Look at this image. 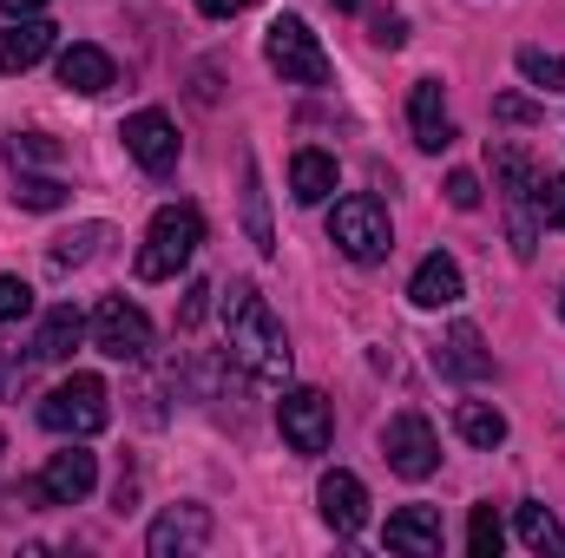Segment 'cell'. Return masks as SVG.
<instances>
[{"mask_svg":"<svg viewBox=\"0 0 565 558\" xmlns=\"http://www.w3.org/2000/svg\"><path fill=\"white\" fill-rule=\"evenodd\" d=\"M224 329H231V362L250 382L282 388V375H289V335H282L277 309L264 302L257 282H231L224 289Z\"/></svg>","mask_w":565,"mask_h":558,"instance_id":"1","label":"cell"},{"mask_svg":"<svg viewBox=\"0 0 565 558\" xmlns=\"http://www.w3.org/2000/svg\"><path fill=\"white\" fill-rule=\"evenodd\" d=\"M204 250V211L198 204H164L145 230V250H139V277L145 282H171L191 257Z\"/></svg>","mask_w":565,"mask_h":558,"instance_id":"2","label":"cell"},{"mask_svg":"<svg viewBox=\"0 0 565 558\" xmlns=\"http://www.w3.org/2000/svg\"><path fill=\"white\" fill-rule=\"evenodd\" d=\"M329 244H335L349 264H382V257L395 250V230H388V204H382V197H369V191L342 197V204L329 211Z\"/></svg>","mask_w":565,"mask_h":558,"instance_id":"3","label":"cell"},{"mask_svg":"<svg viewBox=\"0 0 565 558\" xmlns=\"http://www.w3.org/2000/svg\"><path fill=\"white\" fill-rule=\"evenodd\" d=\"M264 60L282 73V86H329V53H322V40L309 33V20H296V13H277V20H270Z\"/></svg>","mask_w":565,"mask_h":558,"instance_id":"4","label":"cell"},{"mask_svg":"<svg viewBox=\"0 0 565 558\" xmlns=\"http://www.w3.org/2000/svg\"><path fill=\"white\" fill-rule=\"evenodd\" d=\"M40 420H46L53 433L86 440V433H99V427L113 420V395H106V382H99V375H66V382L40 401Z\"/></svg>","mask_w":565,"mask_h":558,"instance_id":"5","label":"cell"},{"mask_svg":"<svg viewBox=\"0 0 565 558\" xmlns=\"http://www.w3.org/2000/svg\"><path fill=\"white\" fill-rule=\"evenodd\" d=\"M93 348L113 355V362H145L151 355V315L132 296H106L93 309Z\"/></svg>","mask_w":565,"mask_h":558,"instance_id":"6","label":"cell"},{"mask_svg":"<svg viewBox=\"0 0 565 558\" xmlns=\"http://www.w3.org/2000/svg\"><path fill=\"white\" fill-rule=\"evenodd\" d=\"M382 460L402 473V480H427L434 466H440V433L427 427V415H395L388 427H382Z\"/></svg>","mask_w":565,"mask_h":558,"instance_id":"7","label":"cell"},{"mask_svg":"<svg viewBox=\"0 0 565 558\" xmlns=\"http://www.w3.org/2000/svg\"><path fill=\"white\" fill-rule=\"evenodd\" d=\"M93 486H99V460H93L86 447H60V453L40 466V480H33L26 493H33L40 506H79Z\"/></svg>","mask_w":565,"mask_h":558,"instance_id":"8","label":"cell"},{"mask_svg":"<svg viewBox=\"0 0 565 558\" xmlns=\"http://www.w3.org/2000/svg\"><path fill=\"white\" fill-rule=\"evenodd\" d=\"M211 506H164L158 519H151V533H145V552L151 558H191L211 546Z\"/></svg>","mask_w":565,"mask_h":558,"instance_id":"9","label":"cell"},{"mask_svg":"<svg viewBox=\"0 0 565 558\" xmlns=\"http://www.w3.org/2000/svg\"><path fill=\"white\" fill-rule=\"evenodd\" d=\"M277 427H282V440H289L296 453H322V447H329V433H335L329 401H322L316 388H289V395L277 401Z\"/></svg>","mask_w":565,"mask_h":558,"instance_id":"10","label":"cell"},{"mask_svg":"<svg viewBox=\"0 0 565 558\" xmlns=\"http://www.w3.org/2000/svg\"><path fill=\"white\" fill-rule=\"evenodd\" d=\"M126 151L139 158V171H151V178H171L178 171V126L164 119V112H132L126 119Z\"/></svg>","mask_w":565,"mask_h":558,"instance_id":"11","label":"cell"},{"mask_svg":"<svg viewBox=\"0 0 565 558\" xmlns=\"http://www.w3.org/2000/svg\"><path fill=\"white\" fill-rule=\"evenodd\" d=\"M316 500H322V519H329V533H335V539H355V533L369 526V486H362V480H355L349 466L322 473Z\"/></svg>","mask_w":565,"mask_h":558,"instance_id":"12","label":"cell"},{"mask_svg":"<svg viewBox=\"0 0 565 558\" xmlns=\"http://www.w3.org/2000/svg\"><path fill=\"white\" fill-rule=\"evenodd\" d=\"M434 362H440V375H454V382H487V375H493V355H487V342H480L473 322H454V329L440 335Z\"/></svg>","mask_w":565,"mask_h":558,"instance_id":"13","label":"cell"},{"mask_svg":"<svg viewBox=\"0 0 565 558\" xmlns=\"http://www.w3.org/2000/svg\"><path fill=\"white\" fill-rule=\"evenodd\" d=\"M408 126H415V144L422 151H447L454 144V112L440 99V79H415L408 93Z\"/></svg>","mask_w":565,"mask_h":558,"instance_id":"14","label":"cell"},{"mask_svg":"<svg viewBox=\"0 0 565 558\" xmlns=\"http://www.w3.org/2000/svg\"><path fill=\"white\" fill-rule=\"evenodd\" d=\"M460 296H467V282H460V264H454L447 250L422 257V270L408 277V302H415V309H454Z\"/></svg>","mask_w":565,"mask_h":558,"instance_id":"15","label":"cell"},{"mask_svg":"<svg viewBox=\"0 0 565 558\" xmlns=\"http://www.w3.org/2000/svg\"><path fill=\"white\" fill-rule=\"evenodd\" d=\"M388 552H408V558H434L440 552V513L434 506H402L388 513Z\"/></svg>","mask_w":565,"mask_h":558,"instance_id":"16","label":"cell"},{"mask_svg":"<svg viewBox=\"0 0 565 558\" xmlns=\"http://www.w3.org/2000/svg\"><path fill=\"white\" fill-rule=\"evenodd\" d=\"M53 53V26L40 20V13H26V20H13L7 33H0V73H26V66H40Z\"/></svg>","mask_w":565,"mask_h":558,"instance_id":"17","label":"cell"},{"mask_svg":"<svg viewBox=\"0 0 565 558\" xmlns=\"http://www.w3.org/2000/svg\"><path fill=\"white\" fill-rule=\"evenodd\" d=\"M60 86H66V93H86V99L106 93V86H113V53H106V46H86V40L66 46V53H60Z\"/></svg>","mask_w":565,"mask_h":558,"instance_id":"18","label":"cell"},{"mask_svg":"<svg viewBox=\"0 0 565 558\" xmlns=\"http://www.w3.org/2000/svg\"><path fill=\"white\" fill-rule=\"evenodd\" d=\"M79 335H86V315H79L73 302L46 309V315H40V335H33V362H66V355L79 348Z\"/></svg>","mask_w":565,"mask_h":558,"instance_id":"19","label":"cell"},{"mask_svg":"<svg viewBox=\"0 0 565 558\" xmlns=\"http://www.w3.org/2000/svg\"><path fill=\"white\" fill-rule=\"evenodd\" d=\"M329 191H335V158L316 151V144H302V151L289 158V197H296V204H322Z\"/></svg>","mask_w":565,"mask_h":558,"instance_id":"20","label":"cell"},{"mask_svg":"<svg viewBox=\"0 0 565 558\" xmlns=\"http://www.w3.org/2000/svg\"><path fill=\"white\" fill-rule=\"evenodd\" d=\"M454 433H460L467 447H480V453H493V447L507 440V415H500L493 401H460V408H454Z\"/></svg>","mask_w":565,"mask_h":558,"instance_id":"21","label":"cell"},{"mask_svg":"<svg viewBox=\"0 0 565 558\" xmlns=\"http://www.w3.org/2000/svg\"><path fill=\"white\" fill-rule=\"evenodd\" d=\"M513 526H520V546H526V552H565V526L553 519V506L520 500V506H513Z\"/></svg>","mask_w":565,"mask_h":558,"instance_id":"22","label":"cell"},{"mask_svg":"<svg viewBox=\"0 0 565 558\" xmlns=\"http://www.w3.org/2000/svg\"><path fill=\"white\" fill-rule=\"evenodd\" d=\"M493 178H500L507 204H526V197H533V178H540V164H533L520 144H493ZM526 211H533V204H526Z\"/></svg>","mask_w":565,"mask_h":558,"instance_id":"23","label":"cell"},{"mask_svg":"<svg viewBox=\"0 0 565 558\" xmlns=\"http://www.w3.org/2000/svg\"><path fill=\"white\" fill-rule=\"evenodd\" d=\"M244 224H250V244L270 257V250H277V237H270V197H264L257 164H244Z\"/></svg>","mask_w":565,"mask_h":558,"instance_id":"24","label":"cell"},{"mask_svg":"<svg viewBox=\"0 0 565 558\" xmlns=\"http://www.w3.org/2000/svg\"><path fill=\"white\" fill-rule=\"evenodd\" d=\"M533 217H540V230H565V171H540L533 178Z\"/></svg>","mask_w":565,"mask_h":558,"instance_id":"25","label":"cell"},{"mask_svg":"<svg viewBox=\"0 0 565 558\" xmlns=\"http://www.w3.org/2000/svg\"><path fill=\"white\" fill-rule=\"evenodd\" d=\"M99 244H106V224H79V230L53 237V264H60V270H79V264L99 257Z\"/></svg>","mask_w":565,"mask_h":558,"instance_id":"26","label":"cell"},{"mask_svg":"<svg viewBox=\"0 0 565 558\" xmlns=\"http://www.w3.org/2000/svg\"><path fill=\"white\" fill-rule=\"evenodd\" d=\"M520 79H526V86H540V93H565V53L520 46Z\"/></svg>","mask_w":565,"mask_h":558,"instance_id":"27","label":"cell"},{"mask_svg":"<svg viewBox=\"0 0 565 558\" xmlns=\"http://www.w3.org/2000/svg\"><path fill=\"white\" fill-rule=\"evenodd\" d=\"M500 546H507L500 513H493V506H473V519H467V552L473 558H500Z\"/></svg>","mask_w":565,"mask_h":558,"instance_id":"28","label":"cell"},{"mask_svg":"<svg viewBox=\"0 0 565 558\" xmlns=\"http://www.w3.org/2000/svg\"><path fill=\"white\" fill-rule=\"evenodd\" d=\"M13 204H26V211H60V204H66V184H60V178H33V171H20Z\"/></svg>","mask_w":565,"mask_h":558,"instance_id":"29","label":"cell"},{"mask_svg":"<svg viewBox=\"0 0 565 558\" xmlns=\"http://www.w3.org/2000/svg\"><path fill=\"white\" fill-rule=\"evenodd\" d=\"M7 158L26 171V164H60V144L46 139V132H13V144H7Z\"/></svg>","mask_w":565,"mask_h":558,"instance_id":"30","label":"cell"},{"mask_svg":"<svg viewBox=\"0 0 565 558\" xmlns=\"http://www.w3.org/2000/svg\"><path fill=\"white\" fill-rule=\"evenodd\" d=\"M33 315V289L20 277H0V322H26Z\"/></svg>","mask_w":565,"mask_h":558,"instance_id":"31","label":"cell"},{"mask_svg":"<svg viewBox=\"0 0 565 558\" xmlns=\"http://www.w3.org/2000/svg\"><path fill=\"white\" fill-rule=\"evenodd\" d=\"M493 119L500 126H540V106L526 93H507V99H493Z\"/></svg>","mask_w":565,"mask_h":558,"instance_id":"32","label":"cell"},{"mask_svg":"<svg viewBox=\"0 0 565 558\" xmlns=\"http://www.w3.org/2000/svg\"><path fill=\"white\" fill-rule=\"evenodd\" d=\"M211 296H217L211 282H191V289H184V302H178V329H198V322L211 315Z\"/></svg>","mask_w":565,"mask_h":558,"instance_id":"33","label":"cell"},{"mask_svg":"<svg viewBox=\"0 0 565 558\" xmlns=\"http://www.w3.org/2000/svg\"><path fill=\"white\" fill-rule=\"evenodd\" d=\"M369 40H375V46H388V53H395V46H402V40H408V20H402V13H375V20H369Z\"/></svg>","mask_w":565,"mask_h":558,"instance_id":"34","label":"cell"},{"mask_svg":"<svg viewBox=\"0 0 565 558\" xmlns=\"http://www.w3.org/2000/svg\"><path fill=\"white\" fill-rule=\"evenodd\" d=\"M447 204H454V211H480V178H473V171H454V178H447Z\"/></svg>","mask_w":565,"mask_h":558,"instance_id":"35","label":"cell"},{"mask_svg":"<svg viewBox=\"0 0 565 558\" xmlns=\"http://www.w3.org/2000/svg\"><path fill=\"white\" fill-rule=\"evenodd\" d=\"M244 7H257V0H198V13H211V20H231V13H244Z\"/></svg>","mask_w":565,"mask_h":558,"instance_id":"36","label":"cell"},{"mask_svg":"<svg viewBox=\"0 0 565 558\" xmlns=\"http://www.w3.org/2000/svg\"><path fill=\"white\" fill-rule=\"evenodd\" d=\"M40 7H46V0H0L7 20H26V13H40Z\"/></svg>","mask_w":565,"mask_h":558,"instance_id":"37","label":"cell"},{"mask_svg":"<svg viewBox=\"0 0 565 558\" xmlns=\"http://www.w3.org/2000/svg\"><path fill=\"white\" fill-rule=\"evenodd\" d=\"M329 7H342V13H355V7H369V0H329Z\"/></svg>","mask_w":565,"mask_h":558,"instance_id":"38","label":"cell"},{"mask_svg":"<svg viewBox=\"0 0 565 558\" xmlns=\"http://www.w3.org/2000/svg\"><path fill=\"white\" fill-rule=\"evenodd\" d=\"M559 315H565V289H559Z\"/></svg>","mask_w":565,"mask_h":558,"instance_id":"39","label":"cell"},{"mask_svg":"<svg viewBox=\"0 0 565 558\" xmlns=\"http://www.w3.org/2000/svg\"><path fill=\"white\" fill-rule=\"evenodd\" d=\"M0 453H7V433H0Z\"/></svg>","mask_w":565,"mask_h":558,"instance_id":"40","label":"cell"}]
</instances>
